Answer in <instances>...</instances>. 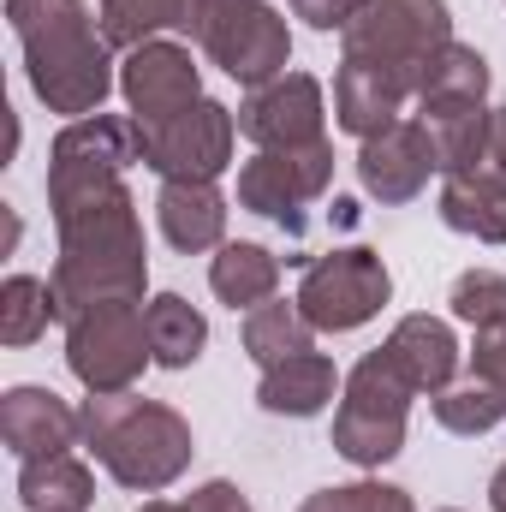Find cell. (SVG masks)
I'll return each instance as SVG.
<instances>
[{
    "mask_svg": "<svg viewBox=\"0 0 506 512\" xmlns=\"http://www.w3.org/2000/svg\"><path fill=\"white\" fill-rule=\"evenodd\" d=\"M209 286H215L221 304L256 310V304H268L274 286H280V256L262 251V245H221V256L209 262Z\"/></svg>",
    "mask_w": 506,
    "mask_h": 512,
    "instance_id": "24",
    "label": "cell"
},
{
    "mask_svg": "<svg viewBox=\"0 0 506 512\" xmlns=\"http://www.w3.org/2000/svg\"><path fill=\"white\" fill-rule=\"evenodd\" d=\"M483 96H489V60L477 48H465V42H447L417 78L423 114L429 108H483Z\"/></svg>",
    "mask_w": 506,
    "mask_h": 512,
    "instance_id": "21",
    "label": "cell"
},
{
    "mask_svg": "<svg viewBox=\"0 0 506 512\" xmlns=\"http://www.w3.org/2000/svg\"><path fill=\"white\" fill-rule=\"evenodd\" d=\"M143 512H251V501H245V489H233V483H203V489H191L185 501H149Z\"/></svg>",
    "mask_w": 506,
    "mask_h": 512,
    "instance_id": "31",
    "label": "cell"
},
{
    "mask_svg": "<svg viewBox=\"0 0 506 512\" xmlns=\"http://www.w3.org/2000/svg\"><path fill=\"white\" fill-rule=\"evenodd\" d=\"M322 84L310 72H286L274 84H262L239 108V137H251L256 149H310L322 143Z\"/></svg>",
    "mask_w": 506,
    "mask_h": 512,
    "instance_id": "12",
    "label": "cell"
},
{
    "mask_svg": "<svg viewBox=\"0 0 506 512\" xmlns=\"http://www.w3.org/2000/svg\"><path fill=\"white\" fill-rule=\"evenodd\" d=\"M131 161H137V126L131 120H108V114L72 120L54 137V149H48V203L60 209L72 197L120 185Z\"/></svg>",
    "mask_w": 506,
    "mask_h": 512,
    "instance_id": "11",
    "label": "cell"
},
{
    "mask_svg": "<svg viewBox=\"0 0 506 512\" xmlns=\"http://www.w3.org/2000/svg\"><path fill=\"white\" fill-rule=\"evenodd\" d=\"M429 173H441V161H435V137L423 120H393L387 131L364 137L358 149V179L381 203H411L429 185Z\"/></svg>",
    "mask_w": 506,
    "mask_h": 512,
    "instance_id": "14",
    "label": "cell"
},
{
    "mask_svg": "<svg viewBox=\"0 0 506 512\" xmlns=\"http://www.w3.org/2000/svg\"><path fill=\"white\" fill-rule=\"evenodd\" d=\"M334 387H340L334 358H322V352L310 346V352H298V358L262 370V382H256V405L274 411V417H316V411L334 399Z\"/></svg>",
    "mask_w": 506,
    "mask_h": 512,
    "instance_id": "19",
    "label": "cell"
},
{
    "mask_svg": "<svg viewBox=\"0 0 506 512\" xmlns=\"http://www.w3.org/2000/svg\"><path fill=\"white\" fill-rule=\"evenodd\" d=\"M60 262H54V298L60 316H78L90 304H143V227L126 185H102L90 197H72L54 209Z\"/></svg>",
    "mask_w": 506,
    "mask_h": 512,
    "instance_id": "1",
    "label": "cell"
},
{
    "mask_svg": "<svg viewBox=\"0 0 506 512\" xmlns=\"http://www.w3.org/2000/svg\"><path fill=\"white\" fill-rule=\"evenodd\" d=\"M84 417V441L90 453L108 465V477L120 489H137V495H155L167 489L197 441H191V423L161 405V399H137V393H90V405L78 411Z\"/></svg>",
    "mask_w": 506,
    "mask_h": 512,
    "instance_id": "3",
    "label": "cell"
},
{
    "mask_svg": "<svg viewBox=\"0 0 506 512\" xmlns=\"http://www.w3.org/2000/svg\"><path fill=\"white\" fill-rule=\"evenodd\" d=\"M417 387L399 376V364L387 358V346L364 352L358 370L346 376L340 411H334V453H346L352 465H387L405 447V417H411Z\"/></svg>",
    "mask_w": 506,
    "mask_h": 512,
    "instance_id": "4",
    "label": "cell"
},
{
    "mask_svg": "<svg viewBox=\"0 0 506 512\" xmlns=\"http://www.w3.org/2000/svg\"><path fill=\"white\" fill-rule=\"evenodd\" d=\"M310 340H316V328H310V316L298 310V298H292V304H286V298H268V304H256L251 316H245V352H251L262 370H268V364H286V358H298V352H310Z\"/></svg>",
    "mask_w": 506,
    "mask_h": 512,
    "instance_id": "25",
    "label": "cell"
},
{
    "mask_svg": "<svg viewBox=\"0 0 506 512\" xmlns=\"http://www.w3.org/2000/svg\"><path fill=\"white\" fill-rule=\"evenodd\" d=\"M340 42H346V60H381V66L423 72L453 42V12L447 0H370L340 30Z\"/></svg>",
    "mask_w": 506,
    "mask_h": 512,
    "instance_id": "8",
    "label": "cell"
},
{
    "mask_svg": "<svg viewBox=\"0 0 506 512\" xmlns=\"http://www.w3.org/2000/svg\"><path fill=\"white\" fill-rule=\"evenodd\" d=\"M441 221L483 245H506V191L495 179L453 173V179H441Z\"/></svg>",
    "mask_w": 506,
    "mask_h": 512,
    "instance_id": "22",
    "label": "cell"
},
{
    "mask_svg": "<svg viewBox=\"0 0 506 512\" xmlns=\"http://www.w3.org/2000/svg\"><path fill=\"white\" fill-rule=\"evenodd\" d=\"M18 495H24L30 512H90L96 477L78 453H48V459L18 465Z\"/></svg>",
    "mask_w": 506,
    "mask_h": 512,
    "instance_id": "20",
    "label": "cell"
},
{
    "mask_svg": "<svg viewBox=\"0 0 506 512\" xmlns=\"http://www.w3.org/2000/svg\"><path fill=\"white\" fill-rule=\"evenodd\" d=\"M120 90H126L137 126L173 120V114H185L191 102H203L197 60H191V48H179V42H143V48H131L126 72H120Z\"/></svg>",
    "mask_w": 506,
    "mask_h": 512,
    "instance_id": "13",
    "label": "cell"
},
{
    "mask_svg": "<svg viewBox=\"0 0 506 512\" xmlns=\"http://www.w3.org/2000/svg\"><path fill=\"white\" fill-rule=\"evenodd\" d=\"M489 501H495V512H506V465L495 471V483H489Z\"/></svg>",
    "mask_w": 506,
    "mask_h": 512,
    "instance_id": "35",
    "label": "cell"
},
{
    "mask_svg": "<svg viewBox=\"0 0 506 512\" xmlns=\"http://www.w3.org/2000/svg\"><path fill=\"white\" fill-rule=\"evenodd\" d=\"M334 185V143H310V149H256L239 173V203L251 215L280 221L286 233H304V209Z\"/></svg>",
    "mask_w": 506,
    "mask_h": 512,
    "instance_id": "10",
    "label": "cell"
},
{
    "mask_svg": "<svg viewBox=\"0 0 506 512\" xmlns=\"http://www.w3.org/2000/svg\"><path fill=\"white\" fill-rule=\"evenodd\" d=\"M6 18L24 48L36 96L72 120L102 114V102L114 90V60H108L114 42L96 30L84 0H6Z\"/></svg>",
    "mask_w": 506,
    "mask_h": 512,
    "instance_id": "2",
    "label": "cell"
},
{
    "mask_svg": "<svg viewBox=\"0 0 506 512\" xmlns=\"http://www.w3.org/2000/svg\"><path fill=\"white\" fill-rule=\"evenodd\" d=\"M471 376L483 387H495L506 399V322L495 328H477V352H471Z\"/></svg>",
    "mask_w": 506,
    "mask_h": 512,
    "instance_id": "32",
    "label": "cell"
},
{
    "mask_svg": "<svg viewBox=\"0 0 506 512\" xmlns=\"http://www.w3.org/2000/svg\"><path fill=\"white\" fill-rule=\"evenodd\" d=\"M447 512H453V507H447Z\"/></svg>",
    "mask_w": 506,
    "mask_h": 512,
    "instance_id": "37",
    "label": "cell"
},
{
    "mask_svg": "<svg viewBox=\"0 0 506 512\" xmlns=\"http://www.w3.org/2000/svg\"><path fill=\"white\" fill-rule=\"evenodd\" d=\"M155 215H161L167 245L185 256L215 251L227 233V197L215 191V179H167L155 197Z\"/></svg>",
    "mask_w": 506,
    "mask_h": 512,
    "instance_id": "17",
    "label": "cell"
},
{
    "mask_svg": "<svg viewBox=\"0 0 506 512\" xmlns=\"http://www.w3.org/2000/svg\"><path fill=\"white\" fill-rule=\"evenodd\" d=\"M387 358L399 364V376L417 393H447L459 370V340L441 316H399V328L387 334Z\"/></svg>",
    "mask_w": 506,
    "mask_h": 512,
    "instance_id": "18",
    "label": "cell"
},
{
    "mask_svg": "<svg viewBox=\"0 0 506 512\" xmlns=\"http://www.w3.org/2000/svg\"><path fill=\"white\" fill-rule=\"evenodd\" d=\"M191 36L203 42V54L227 78H239L251 90L286 78L292 36H286V18L268 0H209V6H191Z\"/></svg>",
    "mask_w": 506,
    "mask_h": 512,
    "instance_id": "5",
    "label": "cell"
},
{
    "mask_svg": "<svg viewBox=\"0 0 506 512\" xmlns=\"http://www.w3.org/2000/svg\"><path fill=\"white\" fill-rule=\"evenodd\" d=\"M364 6H370V0H292V12H298L304 24H316V30H346Z\"/></svg>",
    "mask_w": 506,
    "mask_h": 512,
    "instance_id": "33",
    "label": "cell"
},
{
    "mask_svg": "<svg viewBox=\"0 0 506 512\" xmlns=\"http://www.w3.org/2000/svg\"><path fill=\"white\" fill-rule=\"evenodd\" d=\"M143 322H149V346H155V364H161V370H191V364L203 358V346H209L203 310H191L179 292L149 298Z\"/></svg>",
    "mask_w": 506,
    "mask_h": 512,
    "instance_id": "23",
    "label": "cell"
},
{
    "mask_svg": "<svg viewBox=\"0 0 506 512\" xmlns=\"http://www.w3.org/2000/svg\"><path fill=\"white\" fill-rule=\"evenodd\" d=\"M501 417H506V399L495 393V387H483L477 376H471L465 387L435 393V423L453 429V435H489Z\"/></svg>",
    "mask_w": 506,
    "mask_h": 512,
    "instance_id": "28",
    "label": "cell"
},
{
    "mask_svg": "<svg viewBox=\"0 0 506 512\" xmlns=\"http://www.w3.org/2000/svg\"><path fill=\"white\" fill-rule=\"evenodd\" d=\"M233 137H239V114H227L221 102L203 96L173 120L137 126V161L155 167L161 179H221L233 161Z\"/></svg>",
    "mask_w": 506,
    "mask_h": 512,
    "instance_id": "9",
    "label": "cell"
},
{
    "mask_svg": "<svg viewBox=\"0 0 506 512\" xmlns=\"http://www.w3.org/2000/svg\"><path fill=\"white\" fill-rule=\"evenodd\" d=\"M191 6H209V0H191Z\"/></svg>",
    "mask_w": 506,
    "mask_h": 512,
    "instance_id": "36",
    "label": "cell"
},
{
    "mask_svg": "<svg viewBox=\"0 0 506 512\" xmlns=\"http://www.w3.org/2000/svg\"><path fill=\"white\" fill-rule=\"evenodd\" d=\"M471 173H477V179H495V185L506 191V108H495V114H489V137H483V161H477ZM447 179H453V173H447Z\"/></svg>",
    "mask_w": 506,
    "mask_h": 512,
    "instance_id": "34",
    "label": "cell"
},
{
    "mask_svg": "<svg viewBox=\"0 0 506 512\" xmlns=\"http://www.w3.org/2000/svg\"><path fill=\"white\" fill-rule=\"evenodd\" d=\"M155 30H191V0H102V36L114 48H143Z\"/></svg>",
    "mask_w": 506,
    "mask_h": 512,
    "instance_id": "26",
    "label": "cell"
},
{
    "mask_svg": "<svg viewBox=\"0 0 506 512\" xmlns=\"http://www.w3.org/2000/svg\"><path fill=\"white\" fill-rule=\"evenodd\" d=\"M66 364L90 393H131L143 364H155L143 304H90L66 316Z\"/></svg>",
    "mask_w": 506,
    "mask_h": 512,
    "instance_id": "6",
    "label": "cell"
},
{
    "mask_svg": "<svg viewBox=\"0 0 506 512\" xmlns=\"http://www.w3.org/2000/svg\"><path fill=\"white\" fill-rule=\"evenodd\" d=\"M447 304H453L459 322H471V328H495V322H506V274H495V268H471V274H459Z\"/></svg>",
    "mask_w": 506,
    "mask_h": 512,
    "instance_id": "29",
    "label": "cell"
},
{
    "mask_svg": "<svg viewBox=\"0 0 506 512\" xmlns=\"http://www.w3.org/2000/svg\"><path fill=\"white\" fill-rule=\"evenodd\" d=\"M417 78L411 66H381V60H340L334 72V120L352 137H376L399 120V108L417 96Z\"/></svg>",
    "mask_w": 506,
    "mask_h": 512,
    "instance_id": "15",
    "label": "cell"
},
{
    "mask_svg": "<svg viewBox=\"0 0 506 512\" xmlns=\"http://www.w3.org/2000/svg\"><path fill=\"white\" fill-rule=\"evenodd\" d=\"M387 298H393V274L364 245L316 256L304 268V286H298V310L310 316L316 334H352V328H364Z\"/></svg>",
    "mask_w": 506,
    "mask_h": 512,
    "instance_id": "7",
    "label": "cell"
},
{
    "mask_svg": "<svg viewBox=\"0 0 506 512\" xmlns=\"http://www.w3.org/2000/svg\"><path fill=\"white\" fill-rule=\"evenodd\" d=\"M60 316V298H54V280H36V274H12L0 286V340L6 346H30L36 334H48V322Z\"/></svg>",
    "mask_w": 506,
    "mask_h": 512,
    "instance_id": "27",
    "label": "cell"
},
{
    "mask_svg": "<svg viewBox=\"0 0 506 512\" xmlns=\"http://www.w3.org/2000/svg\"><path fill=\"white\" fill-rule=\"evenodd\" d=\"M298 512H417L405 489L393 483H346V489H322L310 495Z\"/></svg>",
    "mask_w": 506,
    "mask_h": 512,
    "instance_id": "30",
    "label": "cell"
},
{
    "mask_svg": "<svg viewBox=\"0 0 506 512\" xmlns=\"http://www.w3.org/2000/svg\"><path fill=\"white\" fill-rule=\"evenodd\" d=\"M78 435H84V417L48 387H12L0 399V441L18 453V465L48 459V453H72Z\"/></svg>",
    "mask_w": 506,
    "mask_h": 512,
    "instance_id": "16",
    "label": "cell"
}]
</instances>
